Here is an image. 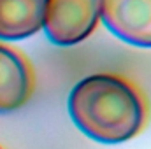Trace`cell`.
<instances>
[{
    "instance_id": "6da1fadb",
    "label": "cell",
    "mask_w": 151,
    "mask_h": 149,
    "mask_svg": "<svg viewBox=\"0 0 151 149\" xmlns=\"http://www.w3.org/2000/svg\"><path fill=\"white\" fill-rule=\"evenodd\" d=\"M67 109L77 130L100 144L127 142L148 121V100L139 86L111 72L81 79L69 93Z\"/></svg>"
},
{
    "instance_id": "7a4b0ae2",
    "label": "cell",
    "mask_w": 151,
    "mask_h": 149,
    "mask_svg": "<svg viewBox=\"0 0 151 149\" xmlns=\"http://www.w3.org/2000/svg\"><path fill=\"white\" fill-rule=\"evenodd\" d=\"M100 21V0H44L42 30L55 46H76Z\"/></svg>"
},
{
    "instance_id": "3957f363",
    "label": "cell",
    "mask_w": 151,
    "mask_h": 149,
    "mask_svg": "<svg viewBox=\"0 0 151 149\" xmlns=\"http://www.w3.org/2000/svg\"><path fill=\"white\" fill-rule=\"evenodd\" d=\"M100 19L116 39L151 47V0H100Z\"/></svg>"
},
{
    "instance_id": "277c9868",
    "label": "cell",
    "mask_w": 151,
    "mask_h": 149,
    "mask_svg": "<svg viewBox=\"0 0 151 149\" xmlns=\"http://www.w3.org/2000/svg\"><path fill=\"white\" fill-rule=\"evenodd\" d=\"M35 72L18 49L0 44V114L21 109L34 95Z\"/></svg>"
},
{
    "instance_id": "5b68a950",
    "label": "cell",
    "mask_w": 151,
    "mask_h": 149,
    "mask_svg": "<svg viewBox=\"0 0 151 149\" xmlns=\"http://www.w3.org/2000/svg\"><path fill=\"white\" fill-rule=\"evenodd\" d=\"M44 0H0V40L12 42L42 30Z\"/></svg>"
},
{
    "instance_id": "8992f818",
    "label": "cell",
    "mask_w": 151,
    "mask_h": 149,
    "mask_svg": "<svg viewBox=\"0 0 151 149\" xmlns=\"http://www.w3.org/2000/svg\"><path fill=\"white\" fill-rule=\"evenodd\" d=\"M0 149H2V148H0Z\"/></svg>"
}]
</instances>
